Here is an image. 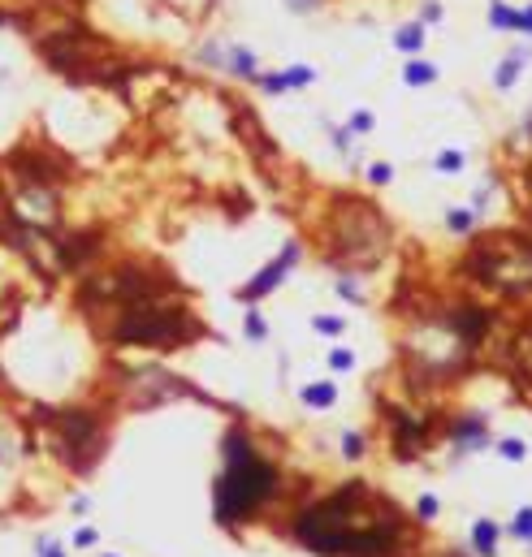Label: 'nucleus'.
<instances>
[{
	"mask_svg": "<svg viewBox=\"0 0 532 557\" xmlns=\"http://www.w3.org/2000/svg\"><path fill=\"white\" fill-rule=\"evenodd\" d=\"M295 536L329 557H390L394 540L402 536V510L368 484L351 480L333 497L303 510Z\"/></svg>",
	"mask_w": 532,
	"mask_h": 557,
	"instance_id": "1",
	"label": "nucleus"
},
{
	"mask_svg": "<svg viewBox=\"0 0 532 557\" xmlns=\"http://www.w3.org/2000/svg\"><path fill=\"white\" fill-rule=\"evenodd\" d=\"M221 454H225V471L217 480V523L238 527V523H247L273 493H277V471H273V463L251 445V436L243 428L225 432Z\"/></svg>",
	"mask_w": 532,
	"mask_h": 557,
	"instance_id": "2",
	"label": "nucleus"
},
{
	"mask_svg": "<svg viewBox=\"0 0 532 557\" xmlns=\"http://www.w3.org/2000/svg\"><path fill=\"white\" fill-rule=\"evenodd\" d=\"M204 324L182 307H160L156 298H143V303H126L121 320L112 324V341L121 346H156V350H177L182 341L199 337Z\"/></svg>",
	"mask_w": 532,
	"mask_h": 557,
	"instance_id": "3",
	"label": "nucleus"
},
{
	"mask_svg": "<svg viewBox=\"0 0 532 557\" xmlns=\"http://www.w3.org/2000/svg\"><path fill=\"white\" fill-rule=\"evenodd\" d=\"M52 423V445L57 458L70 471H91L95 458L104 454V428L91 411H48L43 415Z\"/></svg>",
	"mask_w": 532,
	"mask_h": 557,
	"instance_id": "4",
	"label": "nucleus"
},
{
	"mask_svg": "<svg viewBox=\"0 0 532 557\" xmlns=\"http://www.w3.org/2000/svg\"><path fill=\"white\" fill-rule=\"evenodd\" d=\"M295 259H299V247H295V242H290V247H286V251H282L277 259H273L268 268H260V272H255V281H247V285H243V303H251V298H264L268 290H277L282 272H286L290 264H295Z\"/></svg>",
	"mask_w": 532,
	"mask_h": 557,
	"instance_id": "5",
	"label": "nucleus"
},
{
	"mask_svg": "<svg viewBox=\"0 0 532 557\" xmlns=\"http://www.w3.org/2000/svg\"><path fill=\"white\" fill-rule=\"evenodd\" d=\"M472 540H476V553H480V557H489V553H493V545H497V527H493L489 518H480V523H476V531H472Z\"/></svg>",
	"mask_w": 532,
	"mask_h": 557,
	"instance_id": "6",
	"label": "nucleus"
},
{
	"mask_svg": "<svg viewBox=\"0 0 532 557\" xmlns=\"http://www.w3.org/2000/svg\"><path fill=\"white\" fill-rule=\"evenodd\" d=\"M402 78H407V87H424V83H433V78H437V65H433V61H411Z\"/></svg>",
	"mask_w": 532,
	"mask_h": 557,
	"instance_id": "7",
	"label": "nucleus"
},
{
	"mask_svg": "<svg viewBox=\"0 0 532 557\" xmlns=\"http://www.w3.org/2000/svg\"><path fill=\"white\" fill-rule=\"evenodd\" d=\"M489 22H493V26H506V30H520V13L493 0V5H489Z\"/></svg>",
	"mask_w": 532,
	"mask_h": 557,
	"instance_id": "8",
	"label": "nucleus"
},
{
	"mask_svg": "<svg viewBox=\"0 0 532 557\" xmlns=\"http://www.w3.org/2000/svg\"><path fill=\"white\" fill-rule=\"evenodd\" d=\"M333 398H337L333 385H308V389H303V402H308V406H329Z\"/></svg>",
	"mask_w": 532,
	"mask_h": 557,
	"instance_id": "9",
	"label": "nucleus"
},
{
	"mask_svg": "<svg viewBox=\"0 0 532 557\" xmlns=\"http://www.w3.org/2000/svg\"><path fill=\"white\" fill-rule=\"evenodd\" d=\"M398 48H402V52H415V48H420L424 43V26H402L398 30V39H394Z\"/></svg>",
	"mask_w": 532,
	"mask_h": 557,
	"instance_id": "10",
	"label": "nucleus"
},
{
	"mask_svg": "<svg viewBox=\"0 0 532 557\" xmlns=\"http://www.w3.org/2000/svg\"><path fill=\"white\" fill-rule=\"evenodd\" d=\"M312 78H316V74H312V65H290V70L282 74V83H286V87H308Z\"/></svg>",
	"mask_w": 532,
	"mask_h": 557,
	"instance_id": "11",
	"label": "nucleus"
},
{
	"mask_svg": "<svg viewBox=\"0 0 532 557\" xmlns=\"http://www.w3.org/2000/svg\"><path fill=\"white\" fill-rule=\"evenodd\" d=\"M520 61H524V52H515L511 61H502V70H497V87H511V83H515V74H520Z\"/></svg>",
	"mask_w": 532,
	"mask_h": 557,
	"instance_id": "12",
	"label": "nucleus"
},
{
	"mask_svg": "<svg viewBox=\"0 0 532 557\" xmlns=\"http://www.w3.org/2000/svg\"><path fill=\"white\" fill-rule=\"evenodd\" d=\"M342 454H346V458H364V436H359V432H346V436H342Z\"/></svg>",
	"mask_w": 532,
	"mask_h": 557,
	"instance_id": "13",
	"label": "nucleus"
},
{
	"mask_svg": "<svg viewBox=\"0 0 532 557\" xmlns=\"http://www.w3.org/2000/svg\"><path fill=\"white\" fill-rule=\"evenodd\" d=\"M268 329H264V320H260V311H247V337H255V341H260Z\"/></svg>",
	"mask_w": 532,
	"mask_h": 557,
	"instance_id": "14",
	"label": "nucleus"
},
{
	"mask_svg": "<svg viewBox=\"0 0 532 557\" xmlns=\"http://www.w3.org/2000/svg\"><path fill=\"white\" fill-rule=\"evenodd\" d=\"M497 449H502V458H511V463H520V458H524V445H520V440H502Z\"/></svg>",
	"mask_w": 532,
	"mask_h": 557,
	"instance_id": "15",
	"label": "nucleus"
},
{
	"mask_svg": "<svg viewBox=\"0 0 532 557\" xmlns=\"http://www.w3.org/2000/svg\"><path fill=\"white\" fill-rule=\"evenodd\" d=\"M351 130H355V134H359V130L368 134V130H373V112H355V117H351Z\"/></svg>",
	"mask_w": 532,
	"mask_h": 557,
	"instance_id": "16",
	"label": "nucleus"
},
{
	"mask_svg": "<svg viewBox=\"0 0 532 557\" xmlns=\"http://www.w3.org/2000/svg\"><path fill=\"white\" fill-rule=\"evenodd\" d=\"M312 324H316L320 333H342V320H333V316H329V320H325V316H316Z\"/></svg>",
	"mask_w": 532,
	"mask_h": 557,
	"instance_id": "17",
	"label": "nucleus"
},
{
	"mask_svg": "<svg viewBox=\"0 0 532 557\" xmlns=\"http://www.w3.org/2000/svg\"><path fill=\"white\" fill-rule=\"evenodd\" d=\"M368 177H373L377 186H385V182H390V177H394V169H390V165H373V173H368Z\"/></svg>",
	"mask_w": 532,
	"mask_h": 557,
	"instance_id": "18",
	"label": "nucleus"
},
{
	"mask_svg": "<svg viewBox=\"0 0 532 557\" xmlns=\"http://www.w3.org/2000/svg\"><path fill=\"white\" fill-rule=\"evenodd\" d=\"M472 225V212H450V229H467Z\"/></svg>",
	"mask_w": 532,
	"mask_h": 557,
	"instance_id": "19",
	"label": "nucleus"
},
{
	"mask_svg": "<svg viewBox=\"0 0 532 557\" xmlns=\"http://www.w3.org/2000/svg\"><path fill=\"white\" fill-rule=\"evenodd\" d=\"M459 165H463V156H459V152H446V156L437 160V169H459Z\"/></svg>",
	"mask_w": 532,
	"mask_h": 557,
	"instance_id": "20",
	"label": "nucleus"
},
{
	"mask_svg": "<svg viewBox=\"0 0 532 557\" xmlns=\"http://www.w3.org/2000/svg\"><path fill=\"white\" fill-rule=\"evenodd\" d=\"M286 9H295V13H312V9H316V0H286Z\"/></svg>",
	"mask_w": 532,
	"mask_h": 557,
	"instance_id": "21",
	"label": "nucleus"
},
{
	"mask_svg": "<svg viewBox=\"0 0 532 557\" xmlns=\"http://www.w3.org/2000/svg\"><path fill=\"white\" fill-rule=\"evenodd\" d=\"M515 531H520V536H532V510H524V514H520V523H515Z\"/></svg>",
	"mask_w": 532,
	"mask_h": 557,
	"instance_id": "22",
	"label": "nucleus"
},
{
	"mask_svg": "<svg viewBox=\"0 0 532 557\" xmlns=\"http://www.w3.org/2000/svg\"><path fill=\"white\" fill-rule=\"evenodd\" d=\"M433 514H437V501L424 497V501H420V518H433Z\"/></svg>",
	"mask_w": 532,
	"mask_h": 557,
	"instance_id": "23",
	"label": "nucleus"
},
{
	"mask_svg": "<svg viewBox=\"0 0 532 557\" xmlns=\"http://www.w3.org/2000/svg\"><path fill=\"white\" fill-rule=\"evenodd\" d=\"M424 22H442V5H424Z\"/></svg>",
	"mask_w": 532,
	"mask_h": 557,
	"instance_id": "24",
	"label": "nucleus"
},
{
	"mask_svg": "<svg viewBox=\"0 0 532 557\" xmlns=\"http://www.w3.org/2000/svg\"><path fill=\"white\" fill-rule=\"evenodd\" d=\"M520 30H532V9H524V13H520Z\"/></svg>",
	"mask_w": 532,
	"mask_h": 557,
	"instance_id": "25",
	"label": "nucleus"
},
{
	"mask_svg": "<svg viewBox=\"0 0 532 557\" xmlns=\"http://www.w3.org/2000/svg\"><path fill=\"white\" fill-rule=\"evenodd\" d=\"M13 22V13H5V9H0V26H9Z\"/></svg>",
	"mask_w": 532,
	"mask_h": 557,
	"instance_id": "26",
	"label": "nucleus"
},
{
	"mask_svg": "<svg viewBox=\"0 0 532 557\" xmlns=\"http://www.w3.org/2000/svg\"><path fill=\"white\" fill-rule=\"evenodd\" d=\"M43 557H61V553H57V549H43Z\"/></svg>",
	"mask_w": 532,
	"mask_h": 557,
	"instance_id": "27",
	"label": "nucleus"
},
{
	"mask_svg": "<svg viewBox=\"0 0 532 557\" xmlns=\"http://www.w3.org/2000/svg\"><path fill=\"white\" fill-rule=\"evenodd\" d=\"M0 83H5V74H0Z\"/></svg>",
	"mask_w": 532,
	"mask_h": 557,
	"instance_id": "28",
	"label": "nucleus"
}]
</instances>
